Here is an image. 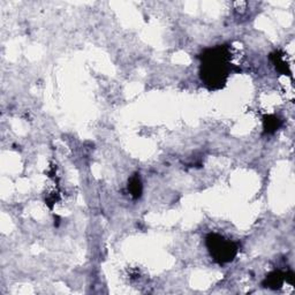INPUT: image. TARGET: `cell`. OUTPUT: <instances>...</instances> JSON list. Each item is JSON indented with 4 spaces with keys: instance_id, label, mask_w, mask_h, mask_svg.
<instances>
[{
    "instance_id": "cell-6",
    "label": "cell",
    "mask_w": 295,
    "mask_h": 295,
    "mask_svg": "<svg viewBox=\"0 0 295 295\" xmlns=\"http://www.w3.org/2000/svg\"><path fill=\"white\" fill-rule=\"evenodd\" d=\"M271 59L274 60V62L276 64V68H277L279 72L285 74H286L287 72V74H290V72L287 71V64L284 61V59H282V55H279L278 52H276L274 55H271Z\"/></svg>"
},
{
    "instance_id": "cell-1",
    "label": "cell",
    "mask_w": 295,
    "mask_h": 295,
    "mask_svg": "<svg viewBox=\"0 0 295 295\" xmlns=\"http://www.w3.org/2000/svg\"><path fill=\"white\" fill-rule=\"evenodd\" d=\"M228 58L230 50L225 45L205 50L201 55V76L206 86L211 89H219L225 84L228 76Z\"/></svg>"
},
{
    "instance_id": "cell-5",
    "label": "cell",
    "mask_w": 295,
    "mask_h": 295,
    "mask_svg": "<svg viewBox=\"0 0 295 295\" xmlns=\"http://www.w3.org/2000/svg\"><path fill=\"white\" fill-rule=\"evenodd\" d=\"M263 122H264V131L266 134L275 133L281 125V121L276 115H265L263 118Z\"/></svg>"
},
{
    "instance_id": "cell-3",
    "label": "cell",
    "mask_w": 295,
    "mask_h": 295,
    "mask_svg": "<svg viewBox=\"0 0 295 295\" xmlns=\"http://www.w3.org/2000/svg\"><path fill=\"white\" fill-rule=\"evenodd\" d=\"M285 280H286V274L281 271H274L266 276L265 280L263 281V286L271 288V290H279Z\"/></svg>"
},
{
    "instance_id": "cell-2",
    "label": "cell",
    "mask_w": 295,
    "mask_h": 295,
    "mask_svg": "<svg viewBox=\"0 0 295 295\" xmlns=\"http://www.w3.org/2000/svg\"><path fill=\"white\" fill-rule=\"evenodd\" d=\"M205 243L210 255L219 264L232 262L238 254L237 243L226 239L221 234L210 233L206 237Z\"/></svg>"
},
{
    "instance_id": "cell-4",
    "label": "cell",
    "mask_w": 295,
    "mask_h": 295,
    "mask_svg": "<svg viewBox=\"0 0 295 295\" xmlns=\"http://www.w3.org/2000/svg\"><path fill=\"white\" fill-rule=\"evenodd\" d=\"M142 181H141L140 174H134L133 177L129 179V183H128V190H129L130 195L133 199H140L142 195Z\"/></svg>"
}]
</instances>
